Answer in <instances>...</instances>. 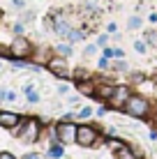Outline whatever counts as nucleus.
Here are the masks:
<instances>
[{
	"label": "nucleus",
	"mask_w": 157,
	"mask_h": 159,
	"mask_svg": "<svg viewBox=\"0 0 157 159\" xmlns=\"http://www.w3.org/2000/svg\"><path fill=\"white\" fill-rule=\"evenodd\" d=\"M122 113H127V116H132V118H145L150 113V104L141 95H132L127 99V104L122 106Z\"/></svg>",
	"instance_id": "f257e3e1"
},
{
	"label": "nucleus",
	"mask_w": 157,
	"mask_h": 159,
	"mask_svg": "<svg viewBox=\"0 0 157 159\" xmlns=\"http://www.w3.org/2000/svg\"><path fill=\"white\" fill-rule=\"evenodd\" d=\"M14 134L19 136L21 141L32 143V141H37V136H39V122H37V120H21V122L16 125Z\"/></svg>",
	"instance_id": "f03ea898"
},
{
	"label": "nucleus",
	"mask_w": 157,
	"mask_h": 159,
	"mask_svg": "<svg viewBox=\"0 0 157 159\" xmlns=\"http://www.w3.org/2000/svg\"><path fill=\"white\" fill-rule=\"evenodd\" d=\"M32 53V44L25 39V37H14L12 44H9V58H19V60H23V58H28Z\"/></svg>",
	"instance_id": "7ed1b4c3"
},
{
	"label": "nucleus",
	"mask_w": 157,
	"mask_h": 159,
	"mask_svg": "<svg viewBox=\"0 0 157 159\" xmlns=\"http://www.w3.org/2000/svg\"><path fill=\"white\" fill-rule=\"evenodd\" d=\"M76 131H79L76 125H72L69 120H62V122L56 127V136H58V141H62V143H72V141H76Z\"/></svg>",
	"instance_id": "20e7f679"
},
{
	"label": "nucleus",
	"mask_w": 157,
	"mask_h": 159,
	"mask_svg": "<svg viewBox=\"0 0 157 159\" xmlns=\"http://www.w3.org/2000/svg\"><path fill=\"white\" fill-rule=\"evenodd\" d=\"M95 141H97V129L90 127V125H81L76 131V143L81 148H90V145H95Z\"/></svg>",
	"instance_id": "39448f33"
},
{
	"label": "nucleus",
	"mask_w": 157,
	"mask_h": 159,
	"mask_svg": "<svg viewBox=\"0 0 157 159\" xmlns=\"http://www.w3.org/2000/svg\"><path fill=\"white\" fill-rule=\"evenodd\" d=\"M46 69H48L51 74H56L58 79H67V76H69L67 60H65L62 56H60V58H48V62H46Z\"/></svg>",
	"instance_id": "423d86ee"
},
{
	"label": "nucleus",
	"mask_w": 157,
	"mask_h": 159,
	"mask_svg": "<svg viewBox=\"0 0 157 159\" xmlns=\"http://www.w3.org/2000/svg\"><path fill=\"white\" fill-rule=\"evenodd\" d=\"M129 97H132V92H129V88H127V85H116V92L111 95L109 106H111V108H122V106L127 104Z\"/></svg>",
	"instance_id": "0eeeda50"
},
{
	"label": "nucleus",
	"mask_w": 157,
	"mask_h": 159,
	"mask_svg": "<svg viewBox=\"0 0 157 159\" xmlns=\"http://www.w3.org/2000/svg\"><path fill=\"white\" fill-rule=\"evenodd\" d=\"M19 122H21V118L16 116V113H12V111H0V125H2V127L12 129V127H16Z\"/></svg>",
	"instance_id": "6e6552de"
},
{
	"label": "nucleus",
	"mask_w": 157,
	"mask_h": 159,
	"mask_svg": "<svg viewBox=\"0 0 157 159\" xmlns=\"http://www.w3.org/2000/svg\"><path fill=\"white\" fill-rule=\"evenodd\" d=\"M76 90L81 92V95H95V90H97V88H95L93 83H90L88 79H85V81H76Z\"/></svg>",
	"instance_id": "1a4fd4ad"
},
{
	"label": "nucleus",
	"mask_w": 157,
	"mask_h": 159,
	"mask_svg": "<svg viewBox=\"0 0 157 159\" xmlns=\"http://www.w3.org/2000/svg\"><path fill=\"white\" fill-rule=\"evenodd\" d=\"M95 92L102 97V99H106V102H109V99H111V95L116 92V85H99Z\"/></svg>",
	"instance_id": "9d476101"
},
{
	"label": "nucleus",
	"mask_w": 157,
	"mask_h": 159,
	"mask_svg": "<svg viewBox=\"0 0 157 159\" xmlns=\"http://www.w3.org/2000/svg\"><path fill=\"white\" fill-rule=\"evenodd\" d=\"M23 92H25V99H28L30 104H37V102H39V92H37V90H35V88H32L30 83L23 88Z\"/></svg>",
	"instance_id": "9b49d317"
},
{
	"label": "nucleus",
	"mask_w": 157,
	"mask_h": 159,
	"mask_svg": "<svg viewBox=\"0 0 157 159\" xmlns=\"http://www.w3.org/2000/svg\"><path fill=\"white\" fill-rule=\"evenodd\" d=\"M65 39H67L69 44H76V42H81V39H83V32H81V30H76V28H72V30L67 32V35H65Z\"/></svg>",
	"instance_id": "f8f14e48"
},
{
	"label": "nucleus",
	"mask_w": 157,
	"mask_h": 159,
	"mask_svg": "<svg viewBox=\"0 0 157 159\" xmlns=\"http://www.w3.org/2000/svg\"><path fill=\"white\" fill-rule=\"evenodd\" d=\"M106 148H109V150H113V152H120L122 148H125V143H122L120 139H109V141H106Z\"/></svg>",
	"instance_id": "ddd939ff"
},
{
	"label": "nucleus",
	"mask_w": 157,
	"mask_h": 159,
	"mask_svg": "<svg viewBox=\"0 0 157 159\" xmlns=\"http://www.w3.org/2000/svg\"><path fill=\"white\" fill-rule=\"evenodd\" d=\"M143 25V19L141 16H129V21H127V28L129 30H139Z\"/></svg>",
	"instance_id": "4468645a"
},
{
	"label": "nucleus",
	"mask_w": 157,
	"mask_h": 159,
	"mask_svg": "<svg viewBox=\"0 0 157 159\" xmlns=\"http://www.w3.org/2000/svg\"><path fill=\"white\" fill-rule=\"evenodd\" d=\"M56 53H60L62 58L72 56V44H56Z\"/></svg>",
	"instance_id": "2eb2a0df"
},
{
	"label": "nucleus",
	"mask_w": 157,
	"mask_h": 159,
	"mask_svg": "<svg viewBox=\"0 0 157 159\" xmlns=\"http://www.w3.org/2000/svg\"><path fill=\"white\" fill-rule=\"evenodd\" d=\"M48 157H51V159H58V157H62V148L58 145V143H53L51 148H48Z\"/></svg>",
	"instance_id": "dca6fc26"
},
{
	"label": "nucleus",
	"mask_w": 157,
	"mask_h": 159,
	"mask_svg": "<svg viewBox=\"0 0 157 159\" xmlns=\"http://www.w3.org/2000/svg\"><path fill=\"white\" fill-rule=\"evenodd\" d=\"M134 51H136V53H141V56H143V53L148 51V42H143V39H136V42H134Z\"/></svg>",
	"instance_id": "f3484780"
},
{
	"label": "nucleus",
	"mask_w": 157,
	"mask_h": 159,
	"mask_svg": "<svg viewBox=\"0 0 157 159\" xmlns=\"http://www.w3.org/2000/svg\"><path fill=\"white\" fill-rule=\"evenodd\" d=\"M145 42H148V46H157V32L148 30V32H145Z\"/></svg>",
	"instance_id": "a211bd4d"
},
{
	"label": "nucleus",
	"mask_w": 157,
	"mask_h": 159,
	"mask_svg": "<svg viewBox=\"0 0 157 159\" xmlns=\"http://www.w3.org/2000/svg\"><path fill=\"white\" fill-rule=\"evenodd\" d=\"M93 113H95V108H93V106H83V108L79 111V118H81V120H85V118L93 116Z\"/></svg>",
	"instance_id": "6ab92c4d"
},
{
	"label": "nucleus",
	"mask_w": 157,
	"mask_h": 159,
	"mask_svg": "<svg viewBox=\"0 0 157 159\" xmlns=\"http://www.w3.org/2000/svg\"><path fill=\"white\" fill-rule=\"evenodd\" d=\"M113 69L116 72H127V62L122 58H118V62H113Z\"/></svg>",
	"instance_id": "aec40b11"
},
{
	"label": "nucleus",
	"mask_w": 157,
	"mask_h": 159,
	"mask_svg": "<svg viewBox=\"0 0 157 159\" xmlns=\"http://www.w3.org/2000/svg\"><path fill=\"white\" fill-rule=\"evenodd\" d=\"M95 53H97V44H88V46L83 48V56H85V58L95 56Z\"/></svg>",
	"instance_id": "412c9836"
},
{
	"label": "nucleus",
	"mask_w": 157,
	"mask_h": 159,
	"mask_svg": "<svg viewBox=\"0 0 157 159\" xmlns=\"http://www.w3.org/2000/svg\"><path fill=\"white\" fill-rule=\"evenodd\" d=\"M118 159H136V157H132V155H129V150H127V148H122V150L118 152Z\"/></svg>",
	"instance_id": "4be33fe9"
},
{
	"label": "nucleus",
	"mask_w": 157,
	"mask_h": 159,
	"mask_svg": "<svg viewBox=\"0 0 157 159\" xmlns=\"http://www.w3.org/2000/svg\"><path fill=\"white\" fill-rule=\"evenodd\" d=\"M106 42H109V37H106V35H99V37H97V46L104 48V46H106Z\"/></svg>",
	"instance_id": "5701e85b"
},
{
	"label": "nucleus",
	"mask_w": 157,
	"mask_h": 159,
	"mask_svg": "<svg viewBox=\"0 0 157 159\" xmlns=\"http://www.w3.org/2000/svg\"><path fill=\"white\" fill-rule=\"evenodd\" d=\"M12 30H14V35H23V23H14Z\"/></svg>",
	"instance_id": "b1692460"
},
{
	"label": "nucleus",
	"mask_w": 157,
	"mask_h": 159,
	"mask_svg": "<svg viewBox=\"0 0 157 159\" xmlns=\"http://www.w3.org/2000/svg\"><path fill=\"white\" fill-rule=\"evenodd\" d=\"M12 5L16 9H25V0H12Z\"/></svg>",
	"instance_id": "393cba45"
},
{
	"label": "nucleus",
	"mask_w": 157,
	"mask_h": 159,
	"mask_svg": "<svg viewBox=\"0 0 157 159\" xmlns=\"http://www.w3.org/2000/svg\"><path fill=\"white\" fill-rule=\"evenodd\" d=\"M67 92H69V85H58V95H67Z\"/></svg>",
	"instance_id": "a878e982"
},
{
	"label": "nucleus",
	"mask_w": 157,
	"mask_h": 159,
	"mask_svg": "<svg viewBox=\"0 0 157 159\" xmlns=\"http://www.w3.org/2000/svg\"><path fill=\"white\" fill-rule=\"evenodd\" d=\"M16 99H19V97H16V92L7 90V99H5V102H16Z\"/></svg>",
	"instance_id": "bb28decb"
},
{
	"label": "nucleus",
	"mask_w": 157,
	"mask_h": 159,
	"mask_svg": "<svg viewBox=\"0 0 157 159\" xmlns=\"http://www.w3.org/2000/svg\"><path fill=\"white\" fill-rule=\"evenodd\" d=\"M132 81H134V83H141V81H143V74H141V72H136V74L132 76Z\"/></svg>",
	"instance_id": "cd10ccee"
},
{
	"label": "nucleus",
	"mask_w": 157,
	"mask_h": 159,
	"mask_svg": "<svg viewBox=\"0 0 157 159\" xmlns=\"http://www.w3.org/2000/svg\"><path fill=\"white\" fill-rule=\"evenodd\" d=\"M32 19H35V12H25L23 14V21H32Z\"/></svg>",
	"instance_id": "c85d7f7f"
},
{
	"label": "nucleus",
	"mask_w": 157,
	"mask_h": 159,
	"mask_svg": "<svg viewBox=\"0 0 157 159\" xmlns=\"http://www.w3.org/2000/svg\"><path fill=\"white\" fill-rule=\"evenodd\" d=\"M116 58H125V51H122V48H116Z\"/></svg>",
	"instance_id": "c756f323"
},
{
	"label": "nucleus",
	"mask_w": 157,
	"mask_h": 159,
	"mask_svg": "<svg viewBox=\"0 0 157 159\" xmlns=\"http://www.w3.org/2000/svg\"><path fill=\"white\" fill-rule=\"evenodd\" d=\"M0 159H14V157L9 155V152H0Z\"/></svg>",
	"instance_id": "7c9ffc66"
},
{
	"label": "nucleus",
	"mask_w": 157,
	"mask_h": 159,
	"mask_svg": "<svg viewBox=\"0 0 157 159\" xmlns=\"http://www.w3.org/2000/svg\"><path fill=\"white\" fill-rule=\"evenodd\" d=\"M0 99H7V90L5 88H0Z\"/></svg>",
	"instance_id": "2f4dec72"
},
{
	"label": "nucleus",
	"mask_w": 157,
	"mask_h": 159,
	"mask_svg": "<svg viewBox=\"0 0 157 159\" xmlns=\"http://www.w3.org/2000/svg\"><path fill=\"white\" fill-rule=\"evenodd\" d=\"M148 21H150V23H157V14H150V16H148Z\"/></svg>",
	"instance_id": "473e14b6"
},
{
	"label": "nucleus",
	"mask_w": 157,
	"mask_h": 159,
	"mask_svg": "<svg viewBox=\"0 0 157 159\" xmlns=\"http://www.w3.org/2000/svg\"><path fill=\"white\" fill-rule=\"evenodd\" d=\"M25 159H42V157H39V155H28Z\"/></svg>",
	"instance_id": "72a5a7b5"
},
{
	"label": "nucleus",
	"mask_w": 157,
	"mask_h": 159,
	"mask_svg": "<svg viewBox=\"0 0 157 159\" xmlns=\"http://www.w3.org/2000/svg\"><path fill=\"white\" fill-rule=\"evenodd\" d=\"M0 19H2V9H0Z\"/></svg>",
	"instance_id": "f704fd0d"
},
{
	"label": "nucleus",
	"mask_w": 157,
	"mask_h": 159,
	"mask_svg": "<svg viewBox=\"0 0 157 159\" xmlns=\"http://www.w3.org/2000/svg\"><path fill=\"white\" fill-rule=\"evenodd\" d=\"M0 69H2V62H0Z\"/></svg>",
	"instance_id": "c9c22d12"
}]
</instances>
